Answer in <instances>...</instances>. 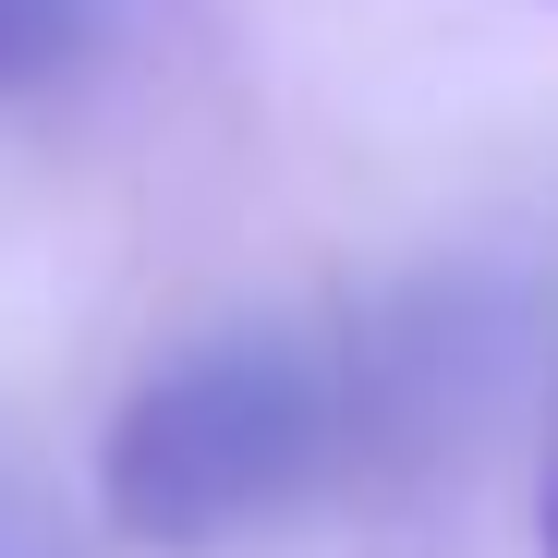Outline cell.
<instances>
[{
	"label": "cell",
	"mask_w": 558,
	"mask_h": 558,
	"mask_svg": "<svg viewBox=\"0 0 558 558\" xmlns=\"http://www.w3.org/2000/svg\"><path fill=\"white\" fill-rule=\"evenodd\" d=\"M340 377L304 340H207L146 377L110 425V522L146 546H219L267 510H292L340 461Z\"/></svg>",
	"instance_id": "1"
},
{
	"label": "cell",
	"mask_w": 558,
	"mask_h": 558,
	"mask_svg": "<svg viewBox=\"0 0 558 558\" xmlns=\"http://www.w3.org/2000/svg\"><path fill=\"white\" fill-rule=\"evenodd\" d=\"M98 49V0H0V98H37Z\"/></svg>",
	"instance_id": "2"
},
{
	"label": "cell",
	"mask_w": 558,
	"mask_h": 558,
	"mask_svg": "<svg viewBox=\"0 0 558 558\" xmlns=\"http://www.w3.org/2000/svg\"><path fill=\"white\" fill-rule=\"evenodd\" d=\"M546 558H558V449H546Z\"/></svg>",
	"instance_id": "3"
}]
</instances>
